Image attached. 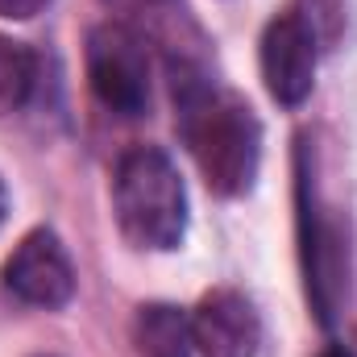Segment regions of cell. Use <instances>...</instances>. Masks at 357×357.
<instances>
[{
  "label": "cell",
  "mask_w": 357,
  "mask_h": 357,
  "mask_svg": "<svg viewBox=\"0 0 357 357\" xmlns=\"http://www.w3.org/2000/svg\"><path fill=\"white\" fill-rule=\"evenodd\" d=\"M175 96L183 108L187 150L208 187L216 195H245L258 178L262 158V125L254 108L233 91H216L208 75L178 84Z\"/></svg>",
  "instance_id": "6da1fadb"
},
{
  "label": "cell",
  "mask_w": 357,
  "mask_h": 357,
  "mask_svg": "<svg viewBox=\"0 0 357 357\" xmlns=\"http://www.w3.org/2000/svg\"><path fill=\"white\" fill-rule=\"evenodd\" d=\"M112 212L137 250H175L187 233V187L158 146H137L112 178Z\"/></svg>",
  "instance_id": "7a4b0ae2"
},
{
  "label": "cell",
  "mask_w": 357,
  "mask_h": 357,
  "mask_svg": "<svg viewBox=\"0 0 357 357\" xmlns=\"http://www.w3.org/2000/svg\"><path fill=\"white\" fill-rule=\"evenodd\" d=\"M88 79L96 100L116 116H142L150 108V50L125 21H104L88 33Z\"/></svg>",
  "instance_id": "3957f363"
},
{
  "label": "cell",
  "mask_w": 357,
  "mask_h": 357,
  "mask_svg": "<svg viewBox=\"0 0 357 357\" xmlns=\"http://www.w3.org/2000/svg\"><path fill=\"white\" fill-rule=\"evenodd\" d=\"M299 241H303V274H307V299L324 324L337 320L341 299H345V274H349V254H345V233L337 229L333 216L320 212L312 195V178L299 175Z\"/></svg>",
  "instance_id": "277c9868"
},
{
  "label": "cell",
  "mask_w": 357,
  "mask_h": 357,
  "mask_svg": "<svg viewBox=\"0 0 357 357\" xmlns=\"http://www.w3.org/2000/svg\"><path fill=\"white\" fill-rule=\"evenodd\" d=\"M4 287L33 307H63L75 295V270L63 241L50 229H33L4 262Z\"/></svg>",
  "instance_id": "5b68a950"
},
{
  "label": "cell",
  "mask_w": 357,
  "mask_h": 357,
  "mask_svg": "<svg viewBox=\"0 0 357 357\" xmlns=\"http://www.w3.org/2000/svg\"><path fill=\"white\" fill-rule=\"evenodd\" d=\"M187 328L199 357H258V345H262L258 312L233 287L208 291L187 316Z\"/></svg>",
  "instance_id": "8992f818"
},
{
  "label": "cell",
  "mask_w": 357,
  "mask_h": 357,
  "mask_svg": "<svg viewBox=\"0 0 357 357\" xmlns=\"http://www.w3.org/2000/svg\"><path fill=\"white\" fill-rule=\"evenodd\" d=\"M316 42L295 21V13L274 17L262 33V79L282 108H299L316 84Z\"/></svg>",
  "instance_id": "52a82bcc"
},
{
  "label": "cell",
  "mask_w": 357,
  "mask_h": 357,
  "mask_svg": "<svg viewBox=\"0 0 357 357\" xmlns=\"http://www.w3.org/2000/svg\"><path fill=\"white\" fill-rule=\"evenodd\" d=\"M133 337H137V354L142 357H195L187 316L171 303L142 307L137 324H133Z\"/></svg>",
  "instance_id": "ba28073f"
},
{
  "label": "cell",
  "mask_w": 357,
  "mask_h": 357,
  "mask_svg": "<svg viewBox=\"0 0 357 357\" xmlns=\"http://www.w3.org/2000/svg\"><path fill=\"white\" fill-rule=\"evenodd\" d=\"M38 79V59L25 42L17 38H0V116L17 112Z\"/></svg>",
  "instance_id": "9c48e42d"
},
{
  "label": "cell",
  "mask_w": 357,
  "mask_h": 357,
  "mask_svg": "<svg viewBox=\"0 0 357 357\" xmlns=\"http://www.w3.org/2000/svg\"><path fill=\"white\" fill-rule=\"evenodd\" d=\"M291 13L312 33L316 50H333L345 33V0H295Z\"/></svg>",
  "instance_id": "30bf717a"
},
{
  "label": "cell",
  "mask_w": 357,
  "mask_h": 357,
  "mask_svg": "<svg viewBox=\"0 0 357 357\" xmlns=\"http://www.w3.org/2000/svg\"><path fill=\"white\" fill-rule=\"evenodd\" d=\"M46 4H50V0H0V17H8V21H29V17H38Z\"/></svg>",
  "instance_id": "8fae6325"
},
{
  "label": "cell",
  "mask_w": 357,
  "mask_h": 357,
  "mask_svg": "<svg viewBox=\"0 0 357 357\" xmlns=\"http://www.w3.org/2000/svg\"><path fill=\"white\" fill-rule=\"evenodd\" d=\"M320 357H357V354H349L345 345H333V349H324V354H320Z\"/></svg>",
  "instance_id": "7c38bea8"
},
{
  "label": "cell",
  "mask_w": 357,
  "mask_h": 357,
  "mask_svg": "<svg viewBox=\"0 0 357 357\" xmlns=\"http://www.w3.org/2000/svg\"><path fill=\"white\" fill-rule=\"evenodd\" d=\"M4 212H8V191H4V183H0V225H4Z\"/></svg>",
  "instance_id": "4fadbf2b"
}]
</instances>
